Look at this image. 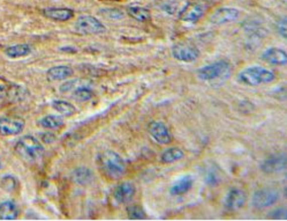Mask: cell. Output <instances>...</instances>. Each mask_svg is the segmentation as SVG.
Masks as SVG:
<instances>
[{
	"label": "cell",
	"mask_w": 287,
	"mask_h": 221,
	"mask_svg": "<svg viewBox=\"0 0 287 221\" xmlns=\"http://www.w3.org/2000/svg\"><path fill=\"white\" fill-rule=\"evenodd\" d=\"M41 140H43V143H45V144H52L55 140V136L53 135V133H50V132L43 133V135L41 136Z\"/></svg>",
	"instance_id": "f546056e"
},
{
	"label": "cell",
	"mask_w": 287,
	"mask_h": 221,
	"mask_svg": "<svg viewBox=\"0 0 287 221\" xmlns=\"http://www.w3.org/2000/svg\"><path fill=\"white\" fill-rule=\"evenodd\" d=\"M26 122L21 117L0 118V133L3 136H17L23 131Z\"/></svg>",
	"instance_id": "ba28073f"
},
{
	"label": "cell",
	"mask_w": 287,
	"mask_h": 221,
	"mask_svg": "<svg viewBox=\"0 0 287 221\" xmlns=\"http://www.w3.org/2000/svg\"><path fill=\"white\" fill-rule=\"evenodd\" d=\"M286 168V156L284 154L281 155H276L266 159L264 162L261 164V169L265 174H276L285 171Z\"/></svg>",
	"instance_id": "9a60e30c"
},
{
	"label": "cell",
	"mask_w": 287,
	"mask_h": 221,
	"mask_svg": "<svg viewBox=\"0 0 287 221\" xmlns=\"http://www.w3.org/2000/svg\"><path fill=\"white\" fill-rule=\"evenodd\" d=\"M15 153L21 157L23 161L29 163H34L44 155V146L41 141L36 139L33 136H25L20 139L15 145Z\"/></svg>",
	"instance_id": "277c9868"
},
{
	"label": "cell",
	"mask_w": 287,
	"mask_h": 221,
	"mask_svg": "<svg viewBox=\"0 0 287 221\" xmlns=\"http://www.w3.org/2000/svg\"><path fill=\"white\" fill-rule=\"evenodd\" d=\"M5 96V88H4L3 86H0V100Z\"/></svg>",
	"instance_id": "836d02e7"
},
{
	"label": "cell",
	"mask_w": 287,
	"mask_h": 221,
	"mask_svg": "<svg viewBox=\"0 0 287 221\" xmlns=\"http://www.w3.org/2000/svg\"><path fill=\"white\" fill-rule=\"evenodd\" d=\"M135 192H136V188H135V185L133 183L122 182L115 188L113 197L118 203L127 204L134 198Z\"/></svg>",
	"instance_id": "5bb4252c"
},
{
	"label": "cell",
	"mask_w": 287,
	"mask_h": 221,
	"mask_svg": "<svg viewBox=\"0 0 287 221\" xmlns=\"http://www.w3.org/2000/svg\"><path fill=\"white\" fill-rule=\"evenodd\" d=\"M94 179V174L89 168L80 167L73 172V181L80 185L89 184Z\"/></svg>",
	"instance_id": "7402d4cb"
},
{
	"label": "cell",
	"mask_w": 287,
	"mask_h": 221,
	"mask_svg": "<svg viewBox=\"0 0 287 221\" xmlns=\"http://www.w3.org/2000/svg\"><path fill=\"white\" fill-rule=\"evenodd\" d=\"M239 17H240V12H239L237 9H232V7H223V9L217 10L212 15H211L210 21L214 23V25H226V23L237 21Z\"/></svg>",
	"instance_id": "8fae6325"
},
{
	"label": "cell",
	"mask_w": 287,
	"mask_h": 221,
	"mask_svg": "<svg viewBox=\"0 0 287 221\" xmlns=\"http://www.w3.org/2000/svg\"><path fill=\"white\" fill-rule=\"evenodd\" d=\"M52 106L55 112H58L60 115L62 116H66V117H69V116H73L75 113H77V108L75 106L69 103V102L67 101H63V100H55L52 102Z\"/></svg>",
	"instance_id": "603a6c76"
},
{
	"label": "cell",
	"mask_w": 287,
	"mask_h": 221,
	"mask_svg": "<svg viewBox=\"0 0 287 221\" xmlns=\"http://www.w3.org/2000/svg\"><path fill=\"white\" fill-rule=\"evenodd\" d=\"M280 214H286V211L284 210V208H280V210H278V211H273L272 213H271V216L274 219H284L285 216H282Z\"/></svg>",
	"instance_id": "1f68e13d"
},
{
	"label": "cell",
	"mask_w": 287,
	"mask_h": 221,
	"mask_svg": "<svg viewBox=\"0 0 287 221\" xmlns=\"http://www.w3.org/2000/svg\"><path fill=\"white\" fill-rule=\"evenodd\" d=\"M74 74V71L69 66L59 65L53 66L47 71V78L52 81H61L70 78Z\"/></svg>",
	"instance_id": "ac0fdd59"
},
{
	"label": "cell",
	"mask_w": 287,
	"mask_h": 221,
	"mask_svg": "<svg viewBox=\"0 0 287 221\" xmlns=\"http://www.w3.org/2000/svg\"><path fill=\"white\" fill-rule=\"evenodd\" d=\"M75 31L81 35H98L104 33L106 27L91 15H81L74 25Z\"/></svg>",
	"instance_id": "5b68a950"
},
{
	"label": "cell",
	"mask_w": 287,
	"mask_h": 221,
	"mask_svg": "<svg viewBox=\"0 0 287 221\" xmlns=\"http://www.w3.org/2000/svg\"><path fill=\"white\" fill-rule=\"evenodd\" d=\"M60 50L63 51V52H77V49L71 48V46H66V48L60 49Z\"/></svg>",
	"instance_id": "d6a6232c"
},
{
	"label": "cell",
	"mask_w": 287,
	"mask_h": 221,
	"mask_svg": "<svg viewBox=\"0 0 287 221\" xmlns=\"http://www.w3.org/2000/svg\"><path fill=\"white\" fill-rule=\"evenodd\" d=\"M127 212H128V216H129V219H131V220L146 219L145 211H143L139 206H137V205L129 206L128 208H127Z\"/></svg>",
	"instance_id": "f1b7e54d"
},
{
	"label": "cell",
	"mask_w": 287,
	"mask_h": 221,
	"mask_svg": "<svg viewBox=\"0 0 287 221\" xmlns=\"http://www.w3.org/2000/svg\"><path fill=\"white\" fill-rule=\"evenodd\" d=\"M19 207L12 200H6L0 204V220H15L19 216Z\"/></svg>",
	"instance_id": "d6986e66"
},
{
	"label": "cell",
	"mask_w": 287,
	"mask_h": 221,
	"mask_svg": "<svg viewBox=\"0 0 287 221\" xmlns=\"http://www.w3.org/2000/svg\"><path fill=\"white\" fill-rule=\"evenodd\" d=\"M262 59L271 65L284 66L287 64V53L280 48H269L263 51Z\"/></svg>",
	"instance_id": "4fadbf2b"
},
{
	"label": "cell",
	"mask_w": 287,
	"mask_h": 221,
	"mask_svg": "<svg viewBox=\"0 0 287 221\" xmlns=\"http://www.w3.org/2000/svg\"><path fill=\"white\" fill-rule=\"evenodd\" d=\"M0 168H2V163H0Z\"/></svg>",
	"instance_id": "e575fe53"
},
{
	"label": "cell",
	"mask_w": 287,
	"mask_h": 221,
	"mask_svg": "<svg viewBox=\"0 0 287 221\" xmlns=\"http://www.w3.org/2000/svg\"><path fill=\"white\" fill-rule=\"evenodd\" d=\"M233 72L232 64L227 61H218L197 70V77L202 81L211 84H223Z\"/></svg>",
	"instance_id": "7a4b0ae2"
},
{
	"label": "cell",
	"mask_w": 287,
	"mask_h": 221,
	"mask_svg": "<svg viewBox=\"0 0 287 221\" xmlns=\"http://www.w3.org/2000/svg\"><path fill=\"white\" fill-rule=\"evenodd\" d=\"M97 162L99 169L104 173V175L112 180L120 179L127 171L125 160L118 153L111 151V149H106L99 154Z\"/></svg>",
	"instance_id": "6da1fadb"
},
{
	"label": "cell",
	"mask_w": 287,
	"mask_h": 221,
	"mask_svg": "<svg viewBox=\"0 0 287 221\" xmlns=\"http://www.w3.org/2000/svg\"><path fill=\"white\" fill-rule=\"evenodd\" d=\"M172 56L179 62L194 63L200 57V51L197 48L187 44H177L172 49Z\"/></svg>",
	"instance_id": "9c48e42d"
},
{
	"label": "cell",
	"mask_w": 287,
	"mask_h": 221,
	"mask_svg": "<svg viewBox=\"0 0 287 221\" xmlns=\"http://www.w3.org/2000/svg\"><path fill=\"white\" fill-rule=\"evenodd\" d=\"M279 191L274 188H263L254 193L252 204L258 210L268 208L279 200Z\"/></svg>",
	"instance_id": "8992f818"
},
{
	"label": "cell",
	"mask_w": 287,
	"mask_h": 221,
	"mask_svg": "<svg viewBox=\"0 0 287 221\" xmlns=\"http://www.w3.org/2000/svg\"><path fill=\"white\" fill-rule=\"evenodd\" d=\"M237 80L245 86L257 87L276 80V74L273 71L262 66H249L238 74Z\"/></svg>",
	"instance_id": "3957f363"
},
{
	"label": "cell",
	"mask_w": 287,
	"mask_h": 221,
	"mask_svg": "<svg viewBox=\"0 0 287 221\" xmlns=\"http://www.w3.org/2000/svg\"><path fill=\"white\" fill-rule=\"evenodd\" d=\"M148 131L151 138L159 145H169L172 141V135H171L169 128L163 122H151L148 126Z\"/></svg>",
	"instance_id": "52a82bcc"
},
{
	"label": "cell",
	"mask_w": 287,
	"mask_h": 221,
	"mask_svg": "<svg viewBox=\"0 0 287 221\" xmlns=\"http://www.w3.org/2000/svg\"><path fill=\"white\" fill-rule=\"evenodd\" d=\"M101 14L103 17H105L106 19L111 20H121L125 18V13L121 10L118 9H107V10H102Z\"/></svg>",
	"instance_id": "83f0119b"
},
{
	"label": "cell",
	"mask_w": 287,
	"mask_h": 221,
	"mask_svg": "<svg viewBox=\"0 0 287 221\" xmlns=\"http://www.w3.org/2000/svg\"><path fill=\"white\" fill-rule=\"evenodd\" d=\"M43 14L46 18L55 21H68L74 17V11L66 7H49L43 11Z\"/></svg>",
	"instance_id": "2e32d148"
},
{
	"label": "cell",
	"mask_w": 287,
	"mask_h": 221,
	"mask_svg": "<svg viewBox=\"0 0 287 221\" xmlns=\"http://www.w3.org/2000/svg\"><path fill=\"white\" fill-rule=\"evenodd\" d=\"M31 48L28 44H17V45H12L10 48H7L5 53L10 58H20V57H25L30 54Z\"/></svg>",
	"instance_id": "cb8c5ba5"
},
{
	"label": "cell",
	"mask_w": 287,
	"mask_h": 221,
	"mask_svg": "<svg viewBox=\"0 0 287 221\" xmlns=\"http://www.w3.org/2000/svg\"><path fill=\"white\" fill-rule=\"evenodd\" d=\"M93 92H91L89 88H87V87H77V88L73 90V97L80 102L89 101L93 98Z\"/></svg>",
	"instance_id": "484cf974"
},
{
	"label": "cell",
	"mask_w": 287,
	"mask_h": 221,
	"mask_svg": "<svg viewBox=\"0 0 287 221\" xmlns=\"http://www.w3.org/2000/svg\"><path fill=\"white\" fill-rule=\"evenodd\" d=\"M247 203V193L241 189H232L227 193L224 205L229 211H238L242 208Z\"/></svg>",
	"instance_id": "30bf717a"
},
{
	"label": "cell",
	"mask_w": 287,
	"mask_h": 221,
	"mask_svg": "<svg viewBox=\"0 0 287 221\" xmlns=\"http://www.w3.org/2000/svg\"><path fill=\"white\" fill-rule=\"evenodd\" d=\"M278 31L279 34L281 35L282 37L286 38L287 33H286V19H281L280 21L278 23Z\"/></svg>",
	"instance_id": "4dcf8cb0"
},
{
	"label": "cell",
	"mask_w": 287,
	"mask_h": 221,
	"mask_svg": "<svg viewBox=\"0 0 287 221\" xmlns=\"http://www.w3.org/2000/svg\"><path fill=\"white\" fill-rule=\"evenodd\" d=\"M194 184V179L190 175H183L172 184L170 193L172 196H181L188 192Z\"/></svg>",
	"instance_id": "e0dca14e"
},
{
	"label": "cell",
	"mask_w": 287,
	"mask_h": 221,
	"mask_svg": "<svg viewBox=\"0 0 287 221\" xmlns=\"http://www.w3.org/2000/svg\"><path fill=\"white\" fill-rule=\"evenodd\" d=\"M206 6L203 4H187L181 11L180 19L186 22H196L205 14Z\"/></svg>",
	"instance_id": "7c38bea8"
},
{
	"label": "cell",
	"mask_w": 287,
	"mask_h": 221,
	"mask_svg": "<svg viewBox=\"0 0 287 221\" xmlns=\"http://www.w3.org/2000/svg\"><path fill=\"white\" fill-rule=\"evenodd\" d=\"M183 156H185V153H183V151H182L181 148L171 147V148L165 149V151L162 153L161 161H162L163 163L169 164V163L177 162V161L181 160Z\"/></svg>",
	"instance_id": "44dd1931"
},
{
	"label": "cell",
	"mask_w": 287,
	"mask_h": 221,
	"mask_svg": "<svg viewBox=\"0 0 287 221\" xmlns=\"http://www.w3.org/2000/svg\"><path fill=\"white\" fill-rule=\"evenodd\" d=\"M127 13H128L130 18H133L139 22L149 21V20L151 19L150 11L147 9V7H143V6H137V5L129 6L128 10H127Z\"/></svg>",
	"instance_id": "ffe728a7"
},
{
	"label": "cell",
	"mask_w": 287,
	"mask_h": 221,
	"mask_svg": "<svg viewBox=\"0 0 287 221\" xmlns=\"http://www.w3.org/2000/svg\"><path fill=\"white\" fill-rule=\"evenodd\" d=\"M38 124L41 125L43 129L57 130V129H60L61 126L63 125V121H62V118L59 117V116L49 115V116L43 117L42 120L38 122Z\"/></svg>",
	"instance_id": "d4e9b609"
},
{
	"label": "cell",
	"mask_w": 287,
	"mask_h": 221,
	"mask_svg": "<svg viewBox=\"0 0 287 221\" xmlns=\"http://www.w3.org/2000/svg\"><path fill=\"white\" fill-rule=\"evenodd\" d=\"M0 187L6 192H13L18 187V181L14 176H4L0 181Z\"/></svg>",
	"instance_id": "4316f807"
}]
</instances>
